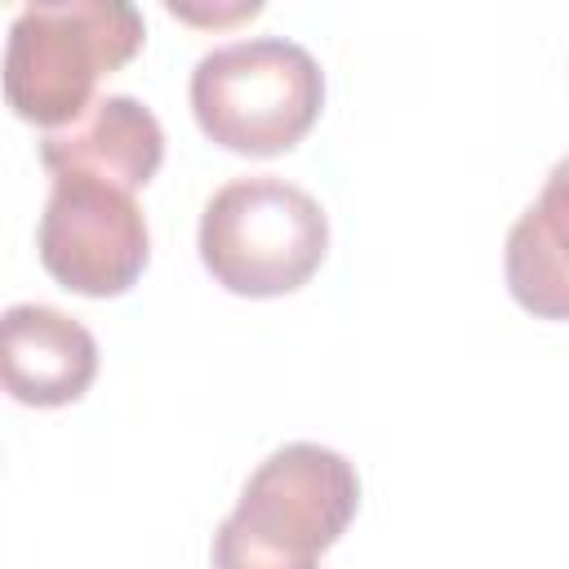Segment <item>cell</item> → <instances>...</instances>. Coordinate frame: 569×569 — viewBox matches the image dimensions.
I'll return each instance as SVG.
<instances>
[{"label": "cell", "instance_id": "cell-1", "mask_svg": "<svg viewBox=\"0 0 569 569\" xmlns=\"http://www.w3.org/2000/svg\"><path fill=\"white\" fill-rule=\"evenodd\" d=\"M360 507L356 467L316 440L267 453L218 525L213 569H316Z\"/></svg>", "mask_w": 569, "mask_h": 569}, {"label": "cell", "instance_id": "cell-2", "mask_svg": "<svg viewBox=\"0 0 569 569\" xmlns=\"http://www.w3.org/2000/svg\"><path fill=\"white\" fill-rule=\"evenodd\" d=\"M147 40L129 0H31L9 22L4 98L13 116L49 129L93 107L102 76L120 71Z\"/></svg>", "mask_w": 569, "mask_h": 569}, {"label": "cell", "instance_id": "cell-3", "mask_svg": "<svg viewBox=\"0 0 569 569\" xmlns=\"http://www.w3.org/2000/svg\"><path fill=\"white\" fill-rule=\"evenodd\" d=\"M187 93L209 142L236 156H280L320 120L325 71L298 40L249 36L209 49Z\"/></svg>", "mask_w": 569, "mask_h": 569}, {"label": "cell", "instance_id": "cell-4", "mask_svg": "<svg viewBox=\"0 0 569 569\" xmlns=\"http://www.w3.org/2000/svg\"><path fill=\"white\" fill-rule=\"evenodd\" d=\"M329 253L320 200L276 173H249L218 187L200 213V262L240 298H280L302 289Z\"/></svg>", "mask_w": 569, "mask_h": 569}, {"label": "cell", "instance_id": "cell-5", "mask_svg": "<svg viewBox=\"0 0 569 569\" xmlns=\"http://www.w3.org/2000/svg\"><path fill=\"white\" fill-rule=\"evenodd\" d=\"M36 249L44 271L84 298H116L133 289L151 258V231L129 191L98 178H53Z\"/></svg>", "mask_w": 569, "mask_h": 569}, {"label": "cell", "instance_id": "cell-6", "mask_svg": "<svg viewBox=\"0 0 569 569\" xmlns=\"http://www.w3.org/2000/svg\"><path fill=\"white\" fill-rule=\"evenodd\" d=\"M164 160V129L151 107L129 93H102L84 116L40 138V164L53 178H98L120 191H138Z\"/></svg>", "mask_w": 569, "mask_h": 569}, {"label": "cell", "instance_id": "cell-7", "mask_svg": "<svg viewBox=\"0 0 569 569\" xmlns=\"http://www.w3.org/2000/svg\"><path fill=\"white\" fill-rule=\"evenodd\" d=\"M0 373L13 400L58 409L89 391L98 373V342L58 307L13 302L0 320Z\"/></svg>", "mask_w": 569, "mask_h": 569}, {"label": "cell", "instance_id": "cell-8", "mask_svg": "<svg viewBox=\"0 0 569 569\" xmlns=\"http://www.w3.org/2000/svg\"><path fill=\"white\" fill-rule=\"evenodd\" d=\"M507 289L538 320H569V156L507 231Z\"/></svg>", "mask_w": 569, "mask_h": 569}]
</instances>
